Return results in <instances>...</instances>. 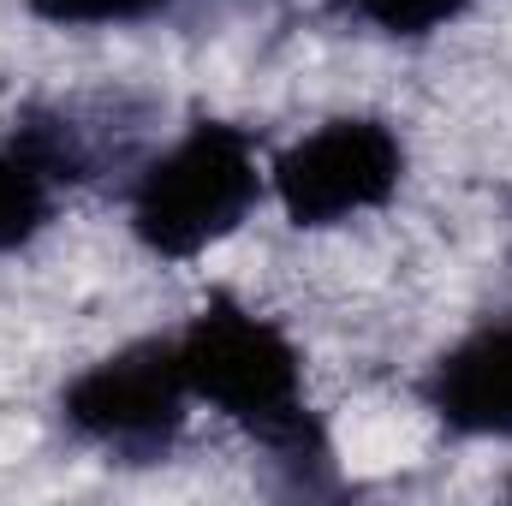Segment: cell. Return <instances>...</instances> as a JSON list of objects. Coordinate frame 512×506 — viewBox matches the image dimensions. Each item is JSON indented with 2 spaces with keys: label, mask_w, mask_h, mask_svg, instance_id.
<instances>
[{
  "label": "cell",
  "mask_w": 512,
  "mask_h": 506,
  "mask_svg": "<svg viewBox=\"0 0 512 506\" xmlns=\"http://www.w3.org/2000/svg\"><path fill=\"white\" fill-rule=\"evenodd\" d=\"M54 191H60V179H54L18 137H6V143H0V256L24 251L30 239L48 233V221H54Z\"/></svg>",
  "instance_id": "8992f818"
},
{
  "label": "cell",
  "mask_w": 512,
  "mask_h": 506,
  "mask_svg": "<svg viewBox=\"0 0 512 506\" xmlns=\"http://www.w3.org/2000/svg\"><path fill=\"white\" fill-rule=\"evenodd\" d=\"M173 352L197 405L239 423L274 465L298 471V483L328 477V429L304 399V352L274 316L239 298H209L173 334Z\"/></svg>",
  "instance_id": "6da1fadb"
},
{
  "label": "cell",
  "mask_w": 512,
  "mask_h": 506,
  "mask_svg": "<svg viewBox=\"0 0 512 506\" xmlns=\"http://www.w3.org/2000/svg\"><path fill=\"white\" fill-rule=\"evenodd\" d=\"M191 405L197 399L185 387L173 334L131 340L120 352L84 364L60 387V423L84 447H96L108 459H126V465L167 459L179 447V435H185Z\"/></svg>",
  "instance_id": "3957f363"
},
{
  "label": "cell",
  "mask_w": 512,
  "mask_h": 506,
  "mask_svg": "<svg viewBox=\"0 0 512 506\" xmlns=\"http://www.w3.org/2000/svg\"><path fill=\"white\" fill-rule=\"evenodd\" d=\"M54 30H126L173 12V0H24Z\"/></svg>",
  "instance_id": "ba28073f"
},
{
  "label": "cell",
  "mask_w": 512,
  "mask_h": 506,
  "mask_svg": "<svg viewBox=\"0 0 512 506\" xmlns=\"http://www.w3.org/2000/svg\"><path fill=\"white\" fill-rule=\"evenodd\" d=\"M268 191V161L233 120H191L131 179V239L161 262H191L233 239Z\"/></svg>",
  "instance_id": "7a4b0ae2"
},
{
  "label": "cell",
  "mask_w": 512,
  "mask_h": 506,
  "mask_svg": "<svg viewBox=\"0 0 512 506\" xmlns=\"http://www.w3.org/2000/svg\"><path fill=\"white\" fill-rule=\"evenodd\" d=\"M405 185V137L376 114H334L268 161V191L298 233L376 215Z\"/></svg>",
  "instance_id": "277c9868"
},
{
  "label": "cell",
  "mask_w": 512,
  "mask_h": 506,
  "mask_svg": "<svg viewBox=\"0 0 512 506\" xmlns=\"http://www.w3.org/2000/svg\"><path fill=\"white\" fill-rule=\"evenodd\" d=\"M423 399L447 435L512 441V316L453 340L423 381Z\"/></svg>",
  "instance_id": "5b68a950"
},
{
  "label": "cell",
  "mask_w": 512,
  "mask_h": 506,
  "mask_svg": "<svg viewBox=\"0 0 512 506\" xmlns=\"http://www.w3.org/2000/svg\"><path fill=\"white\" fill-rule=\"evenodd\" d=\"M352 24L393 36V42H423V36H441L447 24H459L471 12V0H334Z\"/></svg>",
  "instance_id": "52a82bcc"
}]
</instances>
